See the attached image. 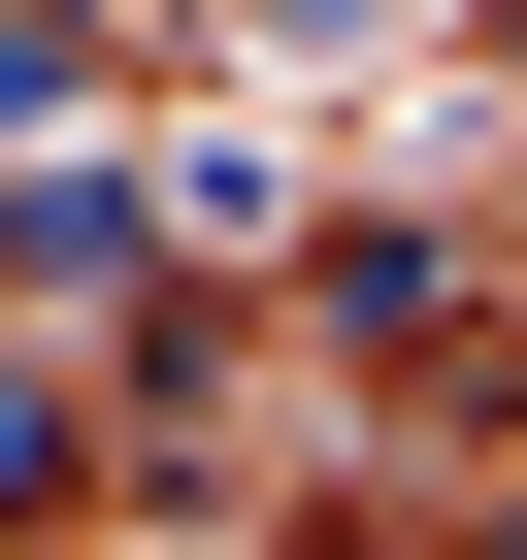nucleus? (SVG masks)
<instances>
[{
	"mask_svg": "<svg viewBox=\"0 0 527 560\" xmlns=\"http://www.w3.org/2000/svg\"><path fill=\"white\" fill-rule=\"evenodd\" d=\"M264 34H396V0H264Z\"/></svg>",
	"mask_w": 527,
	"mask_h": 560,
	"instance_id": "obj_1",
	"label": "nucleus"
}]
</instances>
